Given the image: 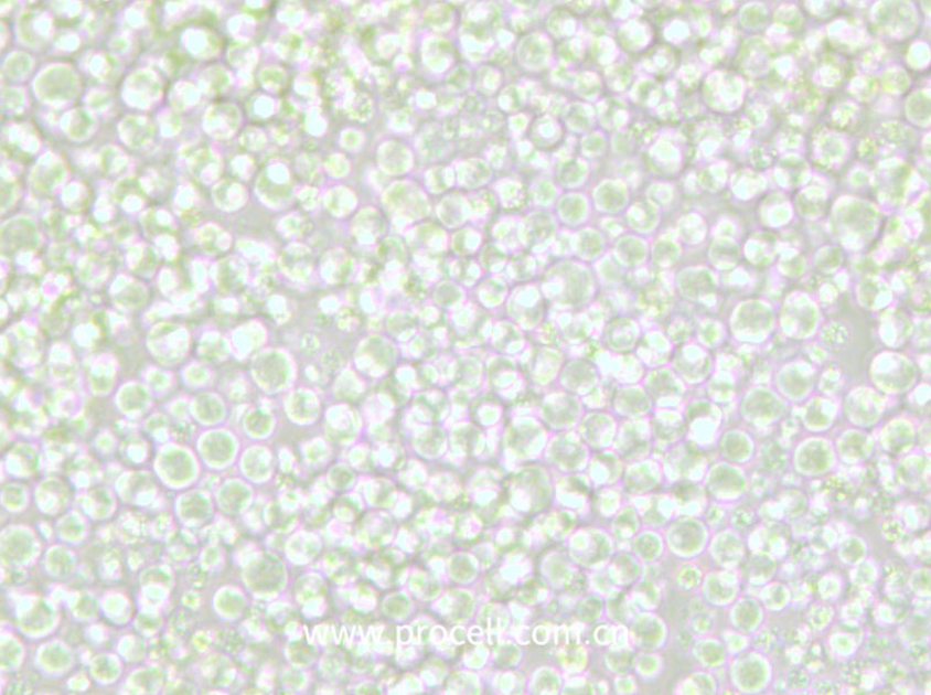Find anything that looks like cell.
I'll return each mask as SVG.
<instances>
[{
  "label": "cell",
  "instance_id": "1",
  "mask_svg": "<svg viewBox=\"0 0 931 695\" xmlns=\"http://www.w3.org/2000/svg\"><path fill=\"white\" fill-rule=\"evenodd\" d=\"M726 674L728 688L735 693H763L774 682V667L770 657L752 646L729 657Z\"/></svg>",
  "mask_w": 931,
  "mask_h": 695
},
{
  "label": "cell",
  "instance_id": "2",
  "mask_svg": "<svg viewBox=\"0 0 931 695\" xmlns=\"http://www.w3.org/2000/svg\"><path fill=\"white\" fill-rule=\"evenodd\" d=\"M729 629L752 638L759 633L767 620V611L757 597L741 595L727 610Z\"/></svg>",
  "mask_w": 931,
  "mask_h": 695
}]
</instances>
